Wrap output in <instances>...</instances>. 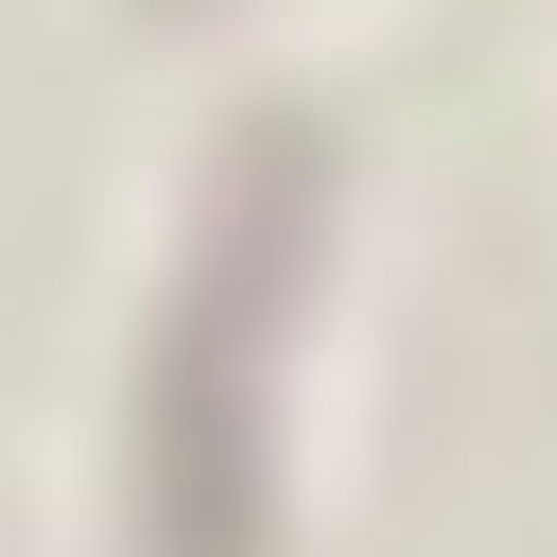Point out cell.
<instances>
[{
    "label": "cell",
    "mask_w": 557,
    "mask_h": 557,
    "mask_svg": "<svg viewBox=\"0 0 557 557\" xmlns=\"http://www.w3.org/2000/svg\"><path fill=\"white\" fill-rule=\"evenodd\" d=\"M296 191H313V157L261 139L244 157V209H226L191 313H174V400H157V540L174 557H244V418L226 400H244V331H261L278 261H296Z\"/></svg>",
    "instance_id": "cell-1"
}]
</instances>
